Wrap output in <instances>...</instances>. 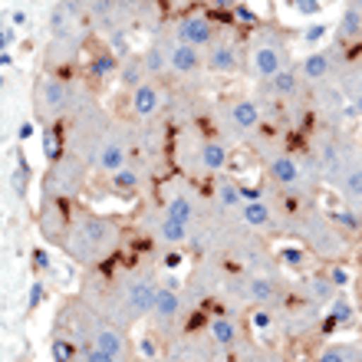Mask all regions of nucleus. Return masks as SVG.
<instances>
[{
    "label": "nucleus",
    "instance_id": "40",
    "mask_svg": "<svg viewBox=\"0 0 362 362\" xmlns=\"http://www.w3.org/2000/svg\"><path fill=\"white\" fill-rule=\"evenodd\" d=\"M274 260H284L286 267H300V264H303V250H293V247H290V250H280Z\"/></svg>",
    "mask_w": 362,
    "mask_h": 362
},
{
    "label": "nucleus",
    "instance_id": "6",
    "mask_svg": "<svg viewBox=\"0 0 362 362\" xmlns=\"http://www.w3.org/2000/svg\"><path fill=\"white\" fill-rule=\"evenodd\" d=\"M112 119H115V115L109 112L99 99H95V103H89V105H83V109H76V112L63 122V152L76 155L86 168H93L95 148H99V142L105 139V132H109Z\"/></svg>",
    "mask_w": 362,
    "mask_h": 362
},
{
    "label": "nucleus",
    "instance_id": "47",
    "mask_svg": "<svg viewBox=\"0 0 362 362\" xmlns=\"http://www.w3.org/2000/svg\"><path fill=\"white\" fill-rule=\"evenodd\" d=\"M33 135V122H23L20 125V139H30Z\"/></svg>",
    "mask_w": 362,
    "mask_h": 362
},
{
    "label": "nucleus",
    "instance_id": "2",
    "mask_svg": "<svg viewBox=\"0 0 362 362\" xmlns=\"http://www.w3.org/2000/svg\"><path fill=\"white\" fill-rule=\"evenodd\" d=\"M89 103H95V89L76 73H40L33 83V122L40 129L63 125Z\"/></svg>",
    "mask_w": 362,
    "mask_h": 362
},
{
    "label": "nucleus",
    "instance_id": "31",
    "mask_svg": "<svg viewBox=\"0 0 362 362\" xmlns=\"http://www.w3.org/2000/svg\"><path fill=\"white\" fill-rule=\"evenodd\" d=\"M109 191L112 194H119V198H132V194H139V191L145 188V181H148V172H145L142 165L129 162L125 168H119L115 175H109Z\"/></svg>",
    "mask_w": 362,
    "mask_h": 362
},
{
    "label": "nucleus",
    "instance_id": "39",
    "mask_svg": "<svg viewBox=\"0 0 362 362\" xmlns=\"http://www.w3.org/2000/svg\"><path fill=\"white\" fill-rule=\"evenodd\" d=\"M76 4H79V10H83V13H86V17L93 20L95 13H103V10L109 7L112 0H76Z\"/></svg>",
    "mask_w": 362,
    "mask_h": 362
},
{
    "label": "nucleus",
    "instance_id": "49",
    "mask_svg": "<svg viewBox=\"0 0 362 362\" xmlns=\"http://www.w3.org/2000/svg\"><path fill=\"white\" fill-rule=\"evenodd\" d=\"M320 4H329V0H320Z\"/></svg>",
    "mask_w": 362,
    "mask_h": 362
},
{
    "label": "nucleus",
    "instance_id": "3",
    "mask_svg": "<svg viewBox=\"0 0 362 362\" xmlns=\"http://www.w3.org/2000/svg\"><path fill=\"white\" fill-rule=\"evenodd\" d=\"M286 234L300 240L306 254H313L316 260H326V264H343L353 250V238L343 228H336V221L320 208H306L300 218H293Z\"/></svg>",
    "mask_w": 362,
    "mask_h": 362
},
{
    "label": "nucleus",
    "instance_id": "48",
    "mask_svg": "<svg viewBox=\"0 0 362 362\" xmlns=\"http://www.w3.org/2000/svg\"><path fill=\"white\" fill-rule=\"evenodd\" d=\"M13 23H17V27H23V23H27V13H20V10H17V13H13Z\"/></svg>",
    "mask_w": 362,
    "mask_h": 362
},
{
    "label": "nucleus",
    "instance_id": "21",
    "mask_svg": "<svg viewBox=\"0 0 362 362\" xmlns=\"http://www.w3.org/2000/svg\"><path fill=\"white\" fill-rule=\"evenodd\" d=\"M343 59H346V49L333 43V47H326V49H313L310 57H303L296 63V69H300L306 86H326V83H333L336 69H339Z\"/></svg>",
    "mask_w": 362,
    "mask_h": 362
},
{
    "label": "nucleus",
    "instance_id": "4",
    "mask_svg": "<svg viewBox=\"0 0 362 362\" xmlns=\"http://www.w3.org/2000/svg\"><path fill=\"white\" fill-rule=\"evenodd\" d=\"M290 284L284 280L280 270L274 274H224V284H221V300L224 306H247V310H274L280 300L286 296Z\"/></svg>",
    "mask_w": 362,
    "mask_h": 362
},
{
    "label": "nucleus",
    "instance_id": "50",
    "mask_svg": "<svg viewBox=\"0 0 362 362\" xmlns=\"http://www.w3.org/2000/svg\"><path fill=\"white\" fill-rule=\"evenodd\" d=\"M0 86H4V79H0Z\"/></svg>",
    "mask_w": 362,
    "mask_h": 362
},
{
    "label": "nucleus",
    "instance_id": "8",
    "mask_svg": "<svg viewBox=\"0 0 362 362\" xmlns=\"http://www.w3.org/2000/svg\"><path fill=\"white\" fill-rule=\"evenodd\" d=\"M264 125V109L254 95H228L214 105V129L224 145L254 142V135Z\"/></svg>",
    "mask_w": 362,
    "mask_h": 362
},
{
    "label": "nucleus",
    "instance_id": "33",
    "mask_svg": "<svg viewBox=\"0 0 362 362\" xmlns=\"http://www.w3.org/2000/svg\"><path fill=\"white\" fill-rule=\"evenodd\" d=\"M359 33H362V0H349L339 30H336V47H359Z\"/></svg>",
    "mask_w": 362,
    "mask_h": 362
},
{
    "label": "nucleus",
    "instance_id": "12",
    "mask_svg": "<svg viewBox=\"0 0 362 362\" xmlns=\"http://www.w3.org/2000/svg\"><path fill=\"white\" fill-rule=\"evenodd\" d=\"M129 162H132V125H125V122H119V119H112V125H109L105 139L99 142V148H95V158H93L89 175L109 178V175H115L119 168H125Z\"/></svg>",
    "mask_w": 362,
    "mask_h": 362
},
{
    "label": "nucleus",
    "instance_id": "14",
    "mask_svg": "<svg viewBox=\"0 0 362 362\" xmlns=\"http://www.w3.org/2000/svg\"><path fill=\"white\" fill-rule=\"evenodd\" d=\"M185 316H188V306H185V296H181V284L178 280H162L145 320L152 323L155 333H165L172 339V333L185 323Z\"/></svg>",
    "mask_w": 362,
    "mask_h": 362
},
{
    "label": "nucleus",
    "instance_id": "34",
    "mask_svg": "<svg viewBox=\"0 0 362 362\" xmlns=\"http://www.w3.org/2000/svg\"><path fill=\"white\" fill-rule=\"evenodd\" d=\"M293 290L303 296V300L316 303V306H326V303H329V300L336 296V286H333V280H329L326 274H310V276H303V280H300Z\"/></svg>",
    "mask_w": 362,
    "mask_h": 362
},
{
    "label": "nucleus",
    "instance_id": "35",
    "mask_svg": "<svg viewBox=\"0 0 362 362\" xmlns=\"http://www.w3.org/2000/svg\"><path fill=\"white\" fill-rule=\"evenodd\" d=\"M115 79H119V86L125 89V93H132L135 86H142L145 79V66H142V57L139 53H129V57L119 59V73H115Z\"/></svg>",
    "mask_w": 362,
    "mask_h": 362
},
{
    "label": "nucleus",
    "instance_id": "26",
    "mask_svg": "<svg viewBox=\"0 0 362 362\" xmlns=\"http://www.w3.org/2000/svg\"><path fill=\"white\" fill-rule=\"evenodd\" d=\"M260 89L274 99V105H280V103H293V99H303L306 95V83H303V76H300V69H296V63H290V66H284L280 73H274L270 79H264L260 83Z\"/></svg>",
    "mask_w": 362,
    "mask_h": 362
},
{
    "label": "nucleus",
    "instance_id": "45",
    "mask_svg": "<svg viewBox=\"0 0 362 362\" xmlns=\"http://www.w3.org/2000/svg\"><path fill=\"white\" fill-rule=\"evenodd\" d=\"M234 4H238V0H211V7L218 10V13L221 10H234Z\"/></svg>",
    "mask_w": 362,
    "mask_h": 362
},
{
    "label": "nucleus",
    "instance_id": "32",
    "mask_svg": "<svg viewBox=\"0 0 362 362\" xmlns=\"http://www.w3.org/2000/svg\"><path fill=\"white\" fill-rule=\"evenodd\" d=\"M329 188H333L336 194L343 198L346 208H356V211H359V201H362V165L359 162L349 165V168H346V172L339 175L333 185H329Z\"/></svg>",
    "mask_w": 362,
    "mask_h": 362
},
{
    "label": "nucleus",
    "instance_id": "36",
    "mask_svg": "<svg viewBox=\"0 0 362 362\" xmlns=\"http://www.w3.org/2000/svg\"><path fill=\"white\" fill-rule=\"evenodd\" d=\"M313 362H362V349L356 339H349V343H326L313 356Z\"/></svg>",
    "mask_w": 362,
    "mask_h": 362
},
{
    "label": "nucleus",
    "instance_id": "43",
    "mask_svg": "<svg viewBox=\"0 0 362 362\" xmlns=\"http://www.w3.org/2000/svg\"><path fill=\"white\" fill-rule=\"evenodd\" d=\"M323 37H326V27H323V23H316V27L306 30V40H310V43H316V40H323Z\"/></svg>",
    "mask_w": 362,
    "mask_h": 362
},
{
    "label": "nucleus",
    "instance_id": "28",
    "mask_svg": "<svg viewBox=\"0 0 362 362\" xmlns=\"http://www.w3.org/2000/svg\"><path fill=\"white\" fill-rule=\"evenodd\" d=\"M234 218H238L240 228L254 230V234H264V238H267V234H280V224H276V214H274V208H270L267 198L244 201Z\"/></svg>",
    "mask_w": 362,
    "mask_h": 362
},
{
    "label": "nucleus",
    "instance_id": "7",
    "mask_svg": "<svg viewBox=\"0 0 362 362\" xmlns=\"http://www.w3.org/2000/svg\"><path fill=\"white\" fill-rule=\"evenodd\" d=\"M155 204H158L168 218L181 221V224H188V228L194 221H204L214 214L208 198L201 194V185L181 178V175H175V172L155 178Z\"/></svg>",
    "mask_w": 362,
    "mask_h": 362
},
{
    "label": "nucleus",
    "instance_id": "46",
    "mask_svg": "<svg viewBox=\"0 0 362 362\" xmlns=\"http://www.w3.org/2000/svg\"><path fill=\"white\" fill-rule=\"evenodd\" d=\"M33 260H37V267H40V270H47V267H49V260H47V254H43V250H37V254H33Z\"/></svg>",
    "mask_w": 362,
    "mask_h": 362
},
{
    "label": "nucleus",
    "instance_id": "37",
    "mask_svg": "<svg viewBox=\"0 0 362 362\" xmlns=\"http://www.w3.org/2000/svg\"><path fill=\"white\" fill-rule=\"evenodd\" d=\"M247 359L250 362H290L276 349H267V346H257V343H247Z\"/></svg>",
    "mask_w": 362,
    "mask_h": 362
},
{
    "label": "nucleus",
    "instance_id": "44",
    "mask_svg": "<svg viewBox=\"0 0 362 362\" xmlns=\"http://www.w3.org/2000/svg\"><path fill=\"white\" fill-rule=\"evenodd\" d=\"M40 300H43V284H33V290H30V306L37 310Z\"/></svg>",
    "mask_w": 362,
    "mask_h": 362
},
{
    "label": "nucleus",
    "instance_id": "18",
    "mask_svg": "<svg viewBox=\"0 0 362 362\" xmlns=\"http://www.w3.org/2000/svg\"><path fill=\"white\" fill-rule=\"evenodd\" d=\"M135 224H139L142 234H148L162 247H185L188 244V224L168 218L158 204H148L142 214H135Z\"/></svg>",
    "mask_w": 362,
    "mask_h": 362
},
{
    "label": "nucleus",
    "instance_id": "22",
    "mask_svg": "<svg viewBox=\"0 0 362 362\" xmlns=\"http://www.w3.org/2000/svg\"><path fill=\"white\" fill-rule=\"evenodd\" d=\"M73 211H76V204H66V201H40L37 230L49 247H63V238H66V230H69Z\"/></svg>",
    "mask_w": 362,
    "mask_h": 362
},
{
    "label": "nucleus",
    "instance_id": "23",
    "mask_svg": "<svg viewBox=\"0 0 362 362\" xmlns=\"http://www.w3.org/2000/svg\"><path fill=\"white\" fill-rule=\"evenodd\" d=\"M95 349H103V353L115 356V359L122 362H135V343H132V329H125V326L112 323V320H103L99 316V323L93 329V343Z\"/></svg>",
    "mask_w": 362,
    "mask_h": 362
},
{
    "label": "nucleus",
    "instance_id": "19",
    "mask_svg": "<svg viewBox=\"0 0 362 362\" xmlns=\"http://www.w3.org/2000/svg\"><path fill=\"white\" fill-rule=\"evenodd\" d=\"M168 83L181 89H198L201 79H204V49L185 47V43H175L172 49V63H168Z\"/></svg>",
    "mask_w": 362,
    "mask_h": 362
},
{
    "label": "nucleus",
    "instance_id": "20",
    "mask_svg": "<svg viewBox=\"0 0 362 362\" xmlns=\"http://www.w3.org/2000/svg\"><path fill=\"white\" fill-rule=\"evenodd\" d=\"M89 37H49L43 49V73H76Z\"/></svg>",
    "mask_w": 362,
    "mask_h": 362
},
{
    "label": "nucleus",
    "instance_id": "5",
    "mask_svg": "<svg viewBox=\"0 0 362 362\" xmlns=\"http://www.w3.org/2000/svg\"><path fill=\"white\" fill-rule=\"evenodd\" d=\"M293 63L290 53V33L274 23H257L254 33L244 40V69H250V76L264 83L274 73Z\"/></svg>",
    "mask_w": 362,
    "mask_h": 362
},
{
    "label": "nucleus",
    "instance_id": "16",
    "mask_svg": "<svg viewBox=\"0 0 362 362\" xmlns=\"http://www.w3.org/2000/svg\"><path fill=\"white\" fill-rule=\"evenodd\" d=\"M172 103V83L168 79H145L142 86H135L125 99V115L129 122H152L158 115H165Z\"/></svg>",
    "mask_w": 362,
    "mask_h": 362
},
{
    "label": "nucleus",
    "instance_id": "9",
    "mask_svg": "<svg viewBox=\"0 0 362 362\" xmlns=\"http://www.w3.org/2000/svg\"><path fill=\"white\" fill-rule=\"evenodd\" d=\"M89 168L79 162L76 155H57L53 162L47 165V172L40 178V201H66V204H76L79 194L86 191L89 185Z\"/></svg>",
    "mask_w": 362,
    "mask_h": 362
},
{
    "label": "nucleus",
    "instance_id": "38",
    "mask_svg": "<svg viewBox=\"0 0 362 362\" xmlns=\"http://www.w3.org/2000/svg\"><path fill=\"white\" fill-rule=\"evenodd\" d=\"M286 4H290L296 13H303V17H316V13L323 10V4H320V0H286Z\"/></svg>",
    "mask_w": 362,
    "mask_h": 362
},
{
    "label": "nucleus",
    "instance_id": "25",
    "mask_svg": "<svg viewBox=\"0 0 362 362\" xmlns=\"http://www.w3.org/2000/svg\"><path fill=\"white\" fill-rule=\"evenodd\" d=\"M172 49H175L172 30L162 27L152 40H148V47H145L142 53H139V57H142V66H145V76H148V79H165V76H168Z\"/></svg>",
    "mask_w": 362,
    "mask_h": 362
},
{
    "label": "nucleus",
    "instance_id": "17",
    "mask_svg": "<svg viewBox=\"0 0 362 362\" xmlns=\"http://www.w3.org/2000/svg\"><path fill=\"white\" fill-rule=\"evenodd\" d=\"M238 313L240 310H234V306H221L218 313H211L208 329H204V339H208L218 353H234V349H240L244 343H250L247 339V323H244Z\"/></svg>",
    "mask_w": 362,
    "mask_h": 362
},
{
    "label": "nucleus",
    "instance_id": "13",
    "mask_svg": "<svg viewBox=\"0 0 362 362\" xmlns=\"http://www.w3.org/2000/svg\"><path fill=\"white\" fill-rule=\"evenodd\" d=\"M230 20L224 13H204V10H185L178 17L172 20V37L175 43H185V47H194V49H208V43L218 37L221 27H228Z\"/></svg>",
    "mask_w": 362,
    "mask_h": 362
},
{
    "label": "nucleus",
    "instance_id": "15",
    "mask_svg": "<svg viewBox=\"0 0 362 362\" xmlns=\"http://www.w3.org/2000/svg\"><path fill=\"white\" fill-rule=\"evenodd\" d=\"M244 69V40L234 33V27H221L218 37L204 49V73L211 76H238Z\"/></svg>",
    "mask_w": 362,
    "mask_h": 362
},
{
    "label": "nucleus",
    "instance_id": "24",
    "mask_svg": "<svg viewBox=\"0 0 362 362\" xmlns=\"http://www.w3.org/2000/svg\"><path fill=\"white\" fill-rule=\"evenodd\" d=\"M49 37H93L89 17L79 10L76 0H59L49 10Z\"/></svg>",
    "mask_w": 362,
    "mask_h": 362
},
{
    "label": "nucleus",
    "instance_id": "30",
    "mask_svg": "<svg viewBox=\"0 0 362 362\" xmlns=\"http://www.w3.org/2000/svg\"><path fill=\"white\" fill-rule=\"evenodd\" d=\"M115 73H119V57L112 53V47H99L93 57L86 59V73H83V79H86L89 86L95 89L99 83L115 79Z\"/></svg>",
    "mask_w": 362,
    "mask_h": 362
},
{
    "label": "nucleus",
    "instance_id": "11",
    "mask_svg": "<svg viewBox=\"0 0 362 362\" xmlns=\"http://www.w3.org/2000/svg\"><path fill=\"white\" fill-rule=\"evenodd\" d=\"M264 165H267V185L274 191H290V188H300V185H320V178H316L310 162H306V155L293 152V148H274Z\"/></svg>",
    "mask_w": 362,
    "mask_h": 362
},
{
    "label": "nucleus",
    "instance_id": "29",
    "mask_svg": "<svg viewBox=\"0 0 362 362\" xmlns=\"http://www.w3.org/2000/svg\"><path fill=\"white\" fill-rule=\"evenodd\" d=\"M228 165H230V145H224L214 132H204V139H201V168H204L208 181L224 172Z\"/></svg>",
    "mask_w": 362,
    "mask_h": 362
},
{
    "label": "nucleus",
    "instance_id": "27",
    "mask_svg": "<svg viewBox=\"0 0 362 362\" xmlns=\"http://www.w3.org/2000/svg\"><path fill=\"white\" fill-rule=\"evenodd\" d=\"M211 185V211L218 214V218H234L238 214V208L244 204V198H240V181L230 178L228 172L214 175V178L208 181Z\"/></svg>",
    "mask_w": 362,
    "mask_h": 362
},
{
    "label": "nucleus",
    "instance_id": "10",
    "mask_svg": "<svg viewBox=\"0 0 362 362\" xmlns=\"http://www.w3.org/2000/svg\"><path fill=\"white\" fill-rule=\"evenodd\" d=\"M320 310H323V306L303 300V296L290 286L284 300L274 306V323L280 326V333H284L286 339H303V336L316 333V326H320V320H323Z\"/></svg>",
    "mask_w": 362,
    "mask_h": 362
},
{
    "label": "nucleus",
    "instance_id": "1",
    "mask_svg": "<svg viewBox=\"0 0 362 362\" xmlns=\"http://www.w3.org/2000/svg\"><path fill=\"white\" fill-rule=\"evenodd\" d=\"M122 240H125V228L119 218L99 214V211L89 208H76L73 218H69V230L59 250L83 270H99L109 267L119 257Z\"/></svg>",
    "mask_w": 362,
    "mask_h": 362
},
{
    "label": "nucleus",
    "instance_id": "41",
    "mask_svg": "<svg viewBox=\"0 0 362 362\" xmlns=\"http://www.w3.org/2000/svg\"><path fill=\"white\" fill-rule=\"evenodd\" d=\"M326 276L333 280V286H336V290H339V286H346V284H349V270H346V267H336V270H329V274H326Z\"/></svg>",
    "mask_w": 362,
    "mask_h": 362
},
{
    "label": "nucleus",
    "instance_id": "42",
    "mask_svg": "<svg viewBox=\"0 0 362 362\" xmlns=\"http://www.w3.org/2000/svg\"><path fill=\"white\" fill-rule=\"evenodd\" d=\"M191 4H194V0H165V7L175 10V13H185V10H191Z\"/></svg>",
    "mask_w": 362,
    "mask_h": 362
}]
</instances>
